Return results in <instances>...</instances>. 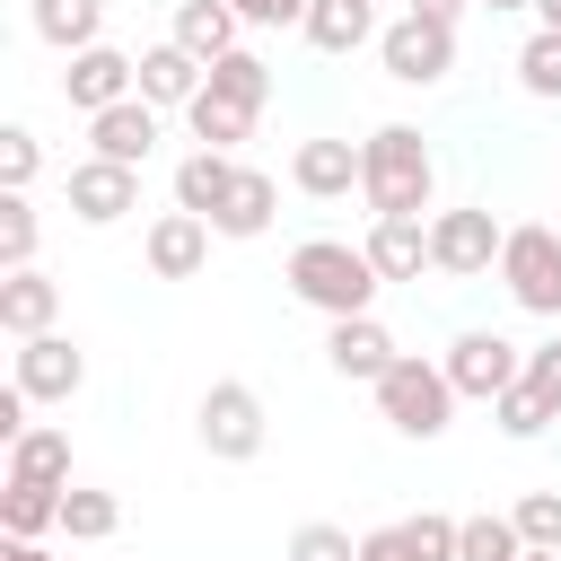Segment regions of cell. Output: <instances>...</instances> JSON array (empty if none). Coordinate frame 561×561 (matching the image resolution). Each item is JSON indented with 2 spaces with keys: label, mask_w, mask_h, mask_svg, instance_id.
Listing matches in <instances>:
<instances>
[{
  "label": "cell",
  "mask_w": 561,
  "mask_h": 561,
  "mask_svg": "<svg viewBox=\"0 0 561 561\" xmlns=\"http://www.w3.org/2000/svg\"><path fill=\"white\" fill-rule=\"evenodd\" d=\"M430 193H438L430 140H421L412 123H377V131L359 140V202H368V219H421Z\"/></svg>",
  "instance_id": "6da1fadb"
},
{
  "label": "cell",
  "mask_w": 561,
  "mask_h": 561,
  "mask_svg": "<svg viewBox=\"0 0 561 561\" xmlns=\"http://www.w3.org/2000/svg\"><path fill=\"white\" fill-rule=\"evenodd\" d=\"M289 298L298 307H316L324 324L333 316H368L377 307V263H368V245H342V237H307V245H289Z\"/></svg>",
  "instance_id": "7a4b0ae2"
},
{
  "label": "cell",
  "mask_w": 561,
  "mask_h": 561,
  "mask_svg": "<svg viewBox=\"0 0 561 561\" xmlns=\"http://www.w3.org/2000/svg\"><path fill=\"white\" fill-rule=\"evenodd\" d=\"M368 394H377V412H386L403 438H421V447H430V438H447V421H456V403H465V394H456V377H447V359H421V351H403Z\"/></svg>",
  "instance_id": "3957f363"
},
{
  "label": "cell",
  "mask_w": 561,
  "mask_h": 561,
  "mask_svg": "<svg viewBox=\"0 0 561 561\" xmlns=\"http://www.w3.org/2000/svg\"><path fill=\"white\" fill-rule=\"evenodd\" d=\"M193 430H202V456H219V465H254V456H263V438H272L263 394H254L245 377H219V386L193 403Z\"/></svg>",
  "instance_id": "277c9868"
},
{
  "label": "cell",
  "mask_w": 561,
  "mask_h": 561,
  "mask_svg": "<svg viewBox=\"0 0 561 561\" xmlns=\"http://www.w3.org/2000/svg\"><path fill=\"white\" fill-rule=\"evenodd\" d=\"M500 245H508V228H500L482 202L430 210V272H438V280H482V272H500Z\"/></svg>",
  "instance_id": "5b68a950"
},
{
  "label": "cell",
  "mask_w": 561,
  "mask_h": 561,
  "mask_svg": "<svg viewBox=\"0 0 561 561\" xmlns=\"http://www.w3.org/2000/svg\"><path fill=\"white\" fill-rule=\"evenodd\" d=\"M500 280H508V298H517L526 316H561V228H543V219L508 228Z\"/></svg>",
  "instance_id": "8992f818"
},
{
  "label": "cell",
  "mask_w": 561,
  "mask_h": 561,
  "mask_svg": "<svg viewBox=\"0 0 561 561\" xmlns=\"http://www.w3.org/2000/svg\"><path fill=\"white\" fill-rule=\"evenodd\" d=\"M377 61H386V79H394V88H438V79L456 70V26H438V18H421V9H403V18L377 35Z\"/></svg>",
  "instance_id": "52a82bcc"
},
{
  "label": "cell",
  "mask_w": 561,
  "mask_h": 561,
  "mask_svg": "<svg viewBox=\"0 0 561 561\" xmlns=\"http://www.w3.org/2000/svg\"><path fill=\"white\" fill-rule=\"evenodd\" d=\"M447 377H456V394H465V403H500V394L526 377V351H517L508 333L473 324V333H456V342H447Z\"/></svg>",
  "instance_id": "ba28073f"
},
{
  "label": "cell",
  "mask_w": 561,
  "mask_h": 561,
  "mask_svg": "<svg viewBox=\"0 0 561 561\" xmlns=\"http://www.w3.org/2000/svg\"><path fill=\"white\" fill-rule=\"evenodd\" d=\"M61 61H70L61 70V105H79V114H105V105L140 96V61L114 53V44H88V53H61Z\"/></svg>",
  "instance_id": "9c48e42d"
},
{
  "label": "cell",
  "mask_w": 561,
  "mask_h": 561,
  "mask_svg": "<svg viewBox=\"0 0 561 561\" xmlns=\"http://www.w3.org/2000/svg\"><path fill=\"white\" fill-rule=\"evenodd\" d=\"M9 377H18L35 403H70V394L88 386V351H79L70 333H35V342H18Z\"/></svg>",
  "instance_id": "30bf717a"
},
{
  "label": "cell",
  "mask_w": 561,
  "mask_h": 561,
  "mask_svg": "<svg viewBox=\"0 0 561 561\" xmlns=\"http://www.w3.org/2000/svg\"><path fill=\"white\" fill-rule=\"evenodd\" d=\"M140 210V167H114V158H79L70 167V219L88 228H114Z\"/></svg>",
  "instance_id": "8fae6325"
},
{
  "label": "cell",
  "mask_w": 561,
  "mask_h": 561,
  "mask_svg": "<svg viewBox=\"0 0 561 561\" xmlns=\"http://www.w3.org/2000/svg\"><path fill=\"white\" fill-rule=\"evenodd\" d=\"M394 359H403V351H394V333H386L377 316H333V324H324V368H333V377L377 386Z\"/></svg>",
  "instance_id": "7c38bea8"
},
{
  "label": "cell",
  "mask_w": 561,
  "mask_h": 561,
  "mask_svg": "<svg viewBox=\"0 0 561 561\" xmlns=\"http://www.w3.org/2000/svg\"><path fill=\"white\" fill-rule=\"evenodd\" d=\"M210 237H219V228H210L202 210H158L149 237H140V254H149L158 280H193V272L210 263Z\"/></svg>",
  "instance_id": "4fadbf2b"
},
{
  "label": "cell",
  "mask_w": 561,
  "mask_h": 561,
  "mask_svg": "<svg viewBox=\"0 0 561 561\" xmlns=\"http://www.w3.org/2000/svg\"><path fill=\"white\" fill-rule=\"evenodd\" d=\"M158 149V105L149 96H123L105 114H88V158H114V167H149Z\"/></svg>",
  "instance_id": "5bb4252c"
},
{
  "label": "cell",
  "mask_w": 561,
  "mask_h": 561,
  "mask_svg": "<svg viewBox=\"0 0 561 561\" xmlns=\"http://www.w3.org/2000/svg\"><path fill=\"white\" fill-rule=\"evenodd\" d=\"M53 316H61V280L53 272H0V333L9 342H35V333H53Z\"/></svg>",
  "instance_id": "9a60e30c"
},
{
  "label": "cell",
  "mask_w": 561,
  "mask_h": 561,
  "mask_svg": "<svg viewBox=\"0 0 561 561\" xmlns=\"http://www.w3.org/2000/svg\"><path fill=\"white\" fill-rule=\"evenodd\" d=\"M289 184H298L307 202H342V193H359V140H298Z\"/></svg>",
  "instance_id": "2e32d148"
},
{
  "label": "cell",
  "mask_w": 561,
  "mask_h": 561,
  "mask_svg": "<svg viewBox=\"0 0 561 561\" xmlns=\"http://www.w3.org/2000/svg\"><path fill=\"white\" fill-rule=\"evenodd\" d=\"M202 79H210V61H193L175 35L140 53V96H149L158 114H167V105H193V96H202Z\"/></svg>",
  "instance_id": "e0dca14e"
},
{
  "label": "cell",
  "mask_w": 561,
  "mask_h": 561,
  "mask_svg": "<svg viewBox=\"0 0 561 561\" xmlns=\"http://www.w3.org/2000/svg\"><path fill=\"white\" fill-rule=\"evenodd\" d=\"M368 263H377V280H421L430 272V219H368Z\"/></svg>",
  "instance_id": "ac0fdd59"
},
{
  "label": "cell",
  "mask_w": 561,
  "mask_h": 561,
  "mask_svg": "<svg viewBox=\"0 0 561 561\" xmlns=\"http://www.w3.org/2000/svg\"><path fill=\"white\" fill-rule=\"evenodd\" d=\"M316 53H359V44H377L386 26H377V0H307V26H298Z\"/></svg>",
  "instance_id": "d6986e66"
},
{
  "label": "cell",
  "mask_w": 561,
  "mask_h": 561,
  "mask_svg": "<svg viewBox=\"0 0 561 561\" xmlns=\"http://www.w3.org/2000/svg\"><path fill=\"white\" fill-rule=\"evenodd\" d=\"M184 123H193V149H237V140H254L263 105H237V96H219V88L202 79V96L184 105Z\"/></svg>",
  "instance_id": "ffe728a7"
},
{
  "label": "cell",
  "mask_w": 561,
  "mask_h": 561,
  "mask_svg": "<svg viewBox=\"0 0 561 561\" xmlns=\"http://www.w3.org/2000/svg\"><path fill=\"white\" fill-rule=\"evenodd\" d=\"M237 175H245L237 149H193V158H175V210H202V219H210Z\"/></svg>",
  "instance_id": "44dd1931"
},
{
  "label": "cell",
  "mask_w": 561,
  "mask_h": 561,
  "mask_svg": "<svg viewBox=\"0 0 561 561\" xmlns=\"http://www.w3.org/2000/svg\"><path fill=\"white\" fill-rule=\"evenodd\" d=\"M237 26H245V18H237L228 0H175V26H167V35H175L193 61H219V53H237Z\"/></svg>",
  "instance_id": "7402d4cb"
},
{
  "label": "cell",
  "mask_w": 561,
  "mask_h": 561,
  "mask_svg": "<svg viewBox=\"0 0 561 561\" xmlns=\"http://www.w3.org/2000/svg\"><path fill=\"white\" fill-rule=\"evenodd\" d=\"M272 210H280V184H272L263 167H245V175L228 184V202L210 210V228H219V237H263V228H272Z\"/></svg>",
  "instance_id": "603a6c76"
},
{
  "label": "cell",
  "mask_w": 561,
  "mask_h": 561,
  "mask_svg": "<svg viewBox=\"0 0 561 561\" xmlns=\"http://www.w3.org/2000/svg\"><path fill=\"white\" fill-rule=\"evenodd\" d=\"M26 18H35V35H44L53 53H88V44H105V0H35Z\"/></svg>",
  "instance_id": "cb8c5ba5"
},
{
  "label": "cell",
  "mask_w": 561,
  "mask_h": 561,
  "mask_svg": "<svg viewBox=\"0 0 561 561\" xmlns=\"http://www.w3.org/2000/svg\"><path fill=\"white\" fill-rule=\"evenodd\" d=\"M9 482H53V491H70V438L61 430H26V438H9Z\"/></svg>",
  "instance_id": "d4e9b609"
},
{
  "label": "cell",
  "mask_w": 561,
  "mask_h": 561,
  "mask_svg": "<svg viewBox=\"0 0 561 561\" xmlns=\"http://www.w3.org/2000/svg\"><path fill=\"white\" fill-rule=\"evenodd\" d=\"M0 535H61V491L53 482H9L0 491Z\"/></svg>",
  "instance_id": "484cf974"
},
{
  "label": "cell",
  "mask_w": 561,
  "mask_h": 561,
  "mask_svg": "<svg viewBox=\"0 0 561 561\" xmlns=\"http://www.w3.org/2000/svg\"><path fill=\"white\" fill-rule=\"evenodd\" d=\"M114 526H123V500H114V491H88V482L61 491V535H70V543H105Z\"/></svg>",
  "instance_id": "4316f807"
},
{
  "label": "cell",
  "mask_w": 561,
  "mask_h": 561,
  "mask_svg": "<svg viewBox=\"0 0 561 561\" xmlns=\"http://www.w3.org/2000/svg\"><path fill=\"white\" fill-rule=\"evenodd\" d=\"M210 88H219V96H237V105H272V61L237 44V53H219V61H210Z\"/></svg>",
  "instance_id": "83f0119b"
},
{
  "label": "cell",
  "mask_w": 561,
  "mask_h": 561,
  "mask_svg": "<svg viewBox=\"0 0 561 561\" xmlns=\"http://www.w3.org/2000/svg\"><path fill=\"white\" fill-rule=\"evenodd\" d=\"M517 88L543 96V105L561 96V26H535V35L517 44Z\"/></svg>",
  "instance_id": "f1b7e54d"
},
{
  "label": "cell",
  "mask_w": 561,
  "mask_h": 561,
  "mask_svg": "<svg viewBox=\"0 0 561 561\" xmlns=\"http://www.w3.org/2000/svg\"><path fill=\"white\" fill-rule=\"evenodd\" d=\"M456 543H465V517H447V508L403 517V552H412V561H456Z\"/></svg>",
  "instance_id": "f546056e"
},
{
  "label": "cell",
  "mask_w": 561,
  "mask_h": 561,
  "mask_svg": "<svg viewBox=\"0 0 561 561\" xmlns=\"http://www.w3.org/2000/svg\"><path fill=\"white\" fill-rule=\"evenodd\" d=\"M526 552V535H517V517H465V543H456V561H517Z\"/></svg>",
  "instance_id": "4dcf8cb0"
},
{
  "label": "cell",
  "mask_w": 561,
  "mask_h": 561,
  "mask_svg": "<svg viewBox=\"0 0 561 561\" xmlns=\"http://www.w3.org/2000/svg\"><path fill=\"white\" fill-rule=\"evenodd\" d=\"M26 263H35V202L0 193V272H26Z\"/></svg>",
  "instance_id": "1f68e13d"
},
{
  "label": "cell",
  "mask_w": 561,
  "mask_h": 561,
  "mask_svg": "<svg viewBox=\"0 0 561 561\" xmlns=\"http://www.w3.org/2000/svg\"><path fill=\"white\" fill-rule=\"evenodd\" d=\"M491 421H500V430H508V438H543V430H552V421H561V412H552V403H543V394H535V386H526V377H517V386H508V394H500V403H491Z\"/></svg>",
  "instance_id": "d6a6232c"
},
{
  "label": "cell",
  "mask_w": 561,
  "mask_h": 561,
  "mask_svg": "<svg viewBox=\"0 0 561 561\" xmlns=\"http://www.w3.org/2000/svg\"><path fill=\"white\" fill-rule=\"evenodd\" d=\"M517 535H526V552H561V491H526L517 508Z\"/></svg>",
  "instance_id": "836d02e7"
},
{
  "label": "cell",
  "mask_w": 561,
  "mask_h": 561,
  "mask_svg": "<svg viewBox=\"0 0 561 561\" xmlns=\"http://www.w3.org/2000/svg\"><path fill=\"white\" fill-rule=\"evenodd\" d=\"M280 561H359V535H351V526H324V517H316V526H298V535L280 543Z\"/></svg>",
  "instance_id": "e575fe53"
},
{
  "label": "cell",
  "mask_w": 561,
  "mask_h": 561,
  "mask_svg": "<svg viewBox=\"0 0 561 561\" xmlns=\"http://www.w3.org/2000/svg\"><path fill=\"white\" fill-rule=\"evenodd\" d=\"M35 167H44V140H35L26 123H9V131H0V193H26Z\"/></svg>",
  "instance_id": "d590c367"
},
{
  "label": "cell",
  "mask_w": 561,
  "mask_h": 561,
  "mask_svg": "<svg viewBox=\"0 0 561 561\" xmlns=\"http://www.w3.org/2000/svg\"><path fill=\"white\" fill-rule=\"evenodd\" d=\"M526 386L561 412V342H543V351H526Z\"/></svg>",
  "instance_id": "8d00e7d4"
},
{
  "label": "cell",
  "mask_w": 561,
  "mask_h": 561,
  "mask_svg": "<svg viewBox=\"0 0 561 561\" xmlns=\"http://www.w3.org/2000/svg\"><path fill=\"white\" fill-rule=\"evenodd\" d=\"M245 26H307V0H228Z\"/></svg>",
  "instance_id": "74e56055"
},
{
  "label": "cell",
  "mask_w": 561,
  "mask_h": 561,
  "mask_svg": "<svg viewBox=\"0 0 561 561\" xmlns=\"http://www.w3.org/2000/svg\"><path fill=\"white\" fill-rule=\"evenodd\" d=\"M359 561H412V552H403V526H368V535H359Z\"/></svg>",
  "instance_id": "f35d334b"
},
{
  "label": "cell",
  "mask_w": 561,
  "mask_h": 561,
  "mask_svg": "<svg viewBox=\"0 0 561 561\" xmlns=\"http://www.w3.org/2000/svg\"><path fill=\"white\" fill-rule=\"evenodd\" d=\"M403 9H421V18H438V26H456V18L473 9V0H403Z\"/></svg>",
  "instance_id": "ab89813d"
},
{
  "label": "cell",
  "mask_w": 561,
  "mask_h": 561,
  "mask_svg": "<svg viewBox=\"0 0 561 561\" xmlns=\"http://www.w3.org/2000/svg\"><path fill=\"white\" fill-rule=\"evenodd\" d=\"M0 561H53V552H44L35 535H9V543H0Z\"/></svg>",
  "instance_id": "60d3db41"
},
{
  "label": "cell",
  "mask_w": 561,
  "mask_h": 561,
  "mask_svg": "<svg viewBox=\"0 0 561 561\" xmlns=\"http://www.w3.org/2000/svg\"><path fill=\"white\" fill-rule=\"evenodd\" d=\"M473 9H491V18H508V9H535V0H473Z\"/></svg>",
  "instance_id": "b9f144b4"
},
{
  "label": "cell",
  "mask_w": 561,
  "mask_h": 561,
  "mask_svg": "<svg viewBox=\"0 0 561 561\" xmlns=\"http://www.w3.org/2000/svg\"><path fill=\"white\" fill-rule=\"evenodd\" d=\"M535 18H543V26H561V0H535Z\"/></svg>",
  "instance_id": "7bdbcfd3"
},
{
  "label": "cell",
  "mask_w": 561,
  "mask_h": 561,
  "mask_svg": "<svg viewBox=\"0 0 561 561\" xmlns=\"http://www.w3.org/2000/svg\"><path fill=\"white\" fill-rule=\"evenodd\" d=\"M517 561H561V552H517Z\"/></svg>",
  "instance_id": "ee69618b"
}]
</instances>
